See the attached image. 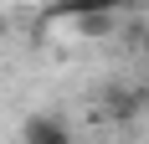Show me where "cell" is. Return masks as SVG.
<instances>
[{"label":"cell","instance_id":"cell-1","mask_svg":"<svg viewBox=\"0 0 149 144\" xmlns=\"http://www.w3.org/2000/svg\"><path fill=\"white\" fill-rule=\"evenodd\" d=\"M21 144H72V129H67V118L62 113H31L21 124Z\"/></svg>","mask_w":149,"mask_h":144},{"label":"cell","instance_id":"cell-3","mask_svg":"<svg viewBox=\"0 0 149 144\" xmlns=\"http://www.w3.org/2000/svg\"><path fill=\"white\" fill-rule=\"evenodd\" d=\"M108 113L123 118V124L139 118V113H144V93H134V87H108Z\"/></svg>","mask_w":149,"mask_h":144},{"label":"cell","instance_id":"cell-4","mask_svg":"<svg viewBox=\"0 0 149 144\" xmlns=\"http://www.w3.org/2000/svg\"><path fill=\"white\" fill-rule=\"evenodd\" d=\"M108 21H113V15H77L82 36H108Z\"/></svg>","mask_w":149,"mask_h":144},{"label":"cell","instance_id":"cell-2","mask_svg":"<svg viewBox=\"0 0 149 144\" xmlns=\"http://www.w3.org/2000/svg\"><path fill=\"white\" fill-rule=\"evenodd\" d=\"M123 5H134V0H57L52 10L57 15H113Z\"/></svg>","mask_w":149,"mask_h":144},{"label":"cell","instance_id":"cell-5","mask_svg":"<svg viewBox=\"0 0 149 144\" xmlns=\"http://www.w3.org/2000/svg\"><path fill=\"white\" fill-rule=\"evenodd\" d=\"M144 52H149V31H144Z\"/></svg>","mask_w":149,"mask_h":144}]
</instances>
